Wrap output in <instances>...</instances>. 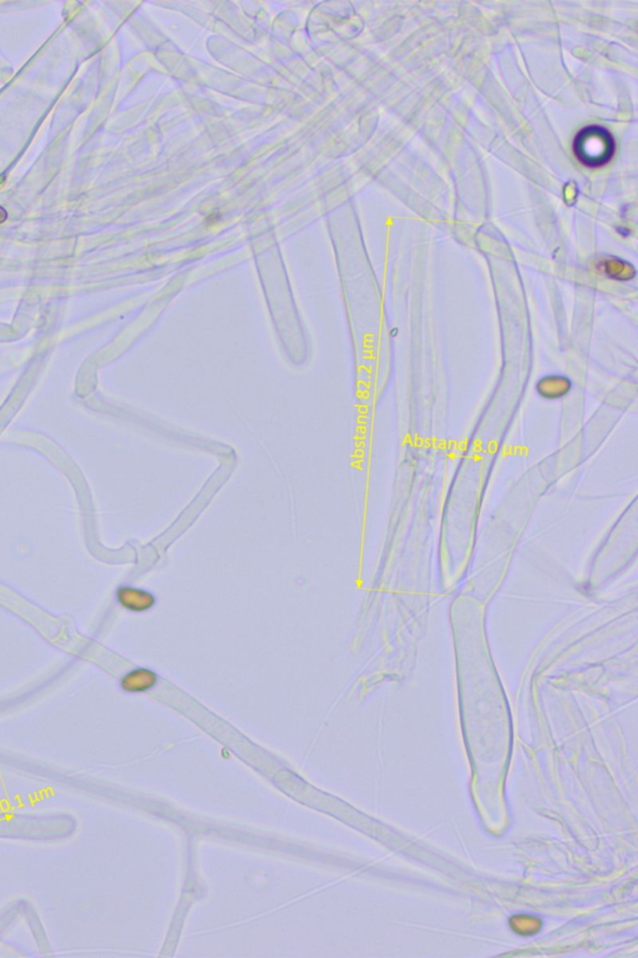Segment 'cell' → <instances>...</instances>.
<instances>
[{
	"label": "cell",
	"mask_w": 638,
	"mask_h": 958,
	"mask_svg": "<svg viewBox=\"0 0 638 958\" xmlns=\"http://www.w3.org/2000/svg\"><path fill=\"white\" fill-rule=\"evenodd\" d=\"M572 148L574 156L582 165L596 169L611 161L616 151V143L607 129L591 125L576 134Z\"/></svg>",
	"instance_id": "obj_1"
},
{
	"label": "cell",
	"mask_w": 638,
	"mask_h": 958,
	"mask_svg": "<svg viewBox=\"0 0 638 958\" xmlns=\"http://www.w3.org/2000/svg\"><path fill=\"white\" fill-rule=\"evenodd\" d=\"M119 604L130 612H148L156 604V598L152 593L135 588V586H120L116 591Z\"/></svg>",
	"instance_id": "obj_2"
},
{
	"label": "cell",
	"mask_w": 638,
	"mask_h": 958,
	"mask_svg": "<svg viewBox=\"0 0 638 958\" xmlns=\"http://www.w3.org/2000/svg\"><path fill=\"white\" fill-rule=\"evenodd\" d=\"M571 386L570 378L561 374H550L537 382L536 389L543 398L560 399L569 394Z\"/></svg>",
	"instance_id": "obj_3"
},
{
	"label": "cell",
	"mask_w": 638,
	"mask_h": 958,
	"mask_svg": "<svg viewBox=\"0 0 638 958\" xmlns=\"http://www.w3.org/2000/svg\"><path fill=\"white\" fill-rule=\"evenodd\" d=\"M157 682V676L154 671L144 668H138L133 670L128 671L126 675L124 676L121 680V687L125 692H141L149 690L155 687Z\"/></svg>",
	"instance_id": "obj_4"
},
{
	"label": "cell",
	"mask_w": 638,
	"mask_h": 958,
	"mask_svg": "<svg viewBox=\"0 0 638 958\" xmlns=\"http://www.w3.org/2000/svg\"><path fill=\"white\" fill-rule=\"evenodd\" d=\"M597 268L603 272L607 277H610L612 280H616V281H630V280H632L633 277L636 276V270L631 264L623 261L622 259L613 257V256L601 259L598 265H597Z\"/></svg>",
	"instance_id": "obj_5"
},
{
	"label": "cell",
	"mask_w": 638,
	"mask_h": 958,
	"mask_svg": "<svg viewBox=\"0 0 638 958\" xmlns=\"http://www.w3.org/2000/svg\"><path fill=\"white\" fill-rule=\"evenodd\" d=\"M6 218H8V213L4 210V208L0 206V224L6 223Z\"/></svg>",
	"instance_id": "obj_6"
}]
</instances>
